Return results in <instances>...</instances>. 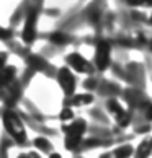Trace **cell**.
I'll list each match as a JSON object with an SVG mask.
<instances>
[{
	"label": "cell",
	"instance_id": "6da1fadb",
	"mask_svg": "<svg viewBox=\"0 0 152 158\" xmlns=\"http://www.w3.org/2000/svg\"><path fill=\"white\" fill-rule=\"evenodd\" d=\"M0 121H2L3 131L11 140V143L20 145V147L28 145V132L25 127V121L15 111V108H3L2 114H0Z\"/></svg>",
	"mask_w": 152,
	"mask_h": 158
},
{
	"label": "cell",
	"instance_id": "7a4b0ae2",
	"mask_svg": "<svg viewBox=\"0 0 152 158\" xmlns=\"http://www.w3.org/2000/svg\"><path fill=\"white\" fill-rule=\"evenodd\" d=\"M66 129V148L72 150L74 147H77L80 143L82 137H84V134L87 131V124L84 119H74L71 121L69 124L64 127Z\"/></svg>",
	"mask_w": 152,
	"mask_h": 158
},
{
	"label": "cell",
	"instance_id": "3957f363",
	"mask_svg": "<svg viewBox=\"0 0 152 158\" xmlns=\"http://www.w3.org/2000/svg\"><path fill=\"white\" fill-rule=\"evenodd\" d=\"M57 83H59L62 93L66 96H74L75 95V88H77V80H75V75L67 65L61 67L56 73Z\"/></svg>",
	"mask_w": 152,
	"mask_h": 158
},
{
	"label": "cell",
	"instance_id": "277c9868",
	"mask_svg": "<svg viewBox=\"0 0 152 158\" xmlns=\"http://www.w3.org/2000/svg\"><path fill=\"white\" fill-rule=\"evenodd\" d=\"M66 62H67V67L71 70H75V72H80V73H90L92 72L90 62L84 56H80L79 52H71L66 57Z\"/></svg>",
	"mask_w": 152,
	"mask_h": 158
},
{
	"label": "cell",
	"instance_id": "5b68a950",
	"mask_svg": "<svg viewBox=\"0 0 152 158\" xmlns=\"http://www.w3.org/2000/svg\"><path fill=\"white\" fill-rule=\"evenodd\" d=\"M110 51L111 49H110V46L106 43H100L95 48V60H93V64H95V69H98L100 72L106 70L110 65V57H111Z\"/></svg>",
	"mask_w": 152,
	"mask_h": 158
},
{
	"label": "cell",
	"instance_id": "8992f818",
	"mask_svg": "<svg viewBox=\"0 0 152 158\" xmlns=\"http://www.w3.org/2000/svg\"><path fill=\"white\" fill-rule=\"evenodd\" d=\"M132 156L134 158H150L152 156V139L147 137V139L141 140V143L134 148Z\"/></svg>",
	"mask_w": 152,
	"mask_h": 158
},
{
	"label": "cell",
	"instance_id": "52a82bcc",
	"mask_svg": "<svg viewBox=\"0 0 152 158\" xmlns=\"http://www.w3.org/2000/svg\"><path fill=\"white\" fill-rule=\"evenodd\" d=\"M132 152H134L132 145H123V147H118L116 150L110 152V153L102 155L100 158H129L132 156Z\"/></svg>",
	"mask_w": 152,
	"mask_h": 158
},
{
	"label": "cell",
	"instance_id": "ba28073f",
	"mask_svg": "<svg viewBox=\"0 0 152 158\" xmlns=\"http://www.w3.org/2000/svg\"><path fill=\"white\" fill-rule=\"evenodd\" d=\"M33 145L36 147L38 152H41V153H51L52 152V145L46 137H36L33 140Z\"/></svg>",
	"mask_w": 152,
	"mask_h": 158
},
{
	"label": "cell",
	"instance_id": "9c48e42d",
	"mask_svg": "<svg viewBox=\"0 0 152 158\" xmlns=\"http://www.w3.org/2000/svg\"><path fill=\"white\" fill-rule=\"evenodd\" d=\"M7 60H8V54L5 51H0V70L7 67Z\"/></svg>",
	"mask_w": 152,
	"mask_h": 158
},
{
	"label": "cell",
	"instance_id": "30bf717a",
	"mask_svg": "<svg viewBox=\"0 0 152 158\" xmlns=\"http://www.w3.org/2000/svg\"><path fill=\"white\" fill-rule=\"evenodd\" d=\"M16 158H31V153H18Z\"/></svg>",
	"mask_w": 152,
	"mask_h": 158
},
{
	"label": "cell",
	"instance_id": "8fae6325",
	"mask_svg": "<svg viewBox=\"0 0 152 158\" xmlns=\"http://www.w3.org/2000/svg\"><path fill=\"white\" fill-rule=\"evenodd\" d=\"M49 158H61V155L56 153V152H51V153H49Z\"/></svg>",
	"mask_w": 152,
	"mask_h": 158
}]
</instances>
